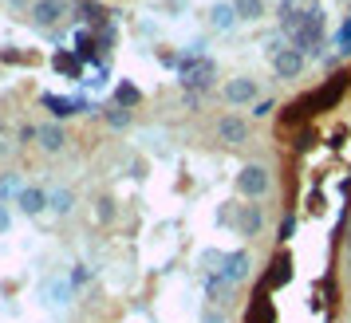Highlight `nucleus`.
Instances as JSON below:
<instances>
[{"mask_svg":"<svg viewBox=\"0 0 351 323\" xmlns=\"http://www.w3.org/2000/svg\"><path fill=\"white\" fill-rule=\"evenodd\" d=\"M36 300H40V307H48V311H64V307H71V300H75V284H71V276H48L44 284H40V292H36Z\"/></svg>","mask_w":351,"mask_h":323,"instance_id":"nucleus-1","label":"nucleus"},{"mask_svg":"<svg viewBox=\"0 0 351 323\" xmlns=\"http://www.w3.org/2000/svg\"><path fill=\"white\" fill-rule=\"evenodd\" d=\"M269 185H272V174L261 166V162H249V166L237 174V194L249 197V201L265 197V194H269Z\"/></svg>","mask_w":351,"mask_h":323,"instance_id":"nucleus-2","label":"nucleus"},{"mask_svg":"<svg viewBox=\"0 0 351 323\" xmlns=\"http://www.w3.org/2000/svg\"><path fill=\"white\" fill-rule=\"evenodd\" d=\"M213 71H217V67H213V60H206V55H202V60H186V64H182V87H186V91H202V87H209Z\"/></svg>","mask_w":351,"mask_h":323,"instance_id":"nucleus-3","label":"nucleus"},{"mask_svg":"<svg viewBox=\"0 0 351 323\" xmlns=\"http://www.w3.org/2000/svg\"><path fill=\"white\" fill-rule=\"evenodd\" d=\"M225 103H233V107H245V103H253L256 95H261V87H256V79H249V75H237V79L225 83Z\"/></svg>","mask_w":351,"mask_h":323,"instance_id":"nucleus-4","label":"nucleus"},{"mask_svg":"<svg viewBox=\"0 0 351 323\" xmlns=\"http://www.w3.org/2000/svg\"><path fill=\"white\" fill-rule=\"evenodd\" d=\"M272 71H276L280 79H296L304 71V55L296 48H276L272 51Z\"/></svg>","mask_w":351,"mask_h":323,"instance_id":"nucleus-5","label":"nucleus"},{"mask_svg":"<svg viewBox=\"0 0 351 323\" xmlns=\"http://www.w3.org/2000/svg\"><path fill=\"white\" fill-rule=\"evenodd\" d=\"M217 138L229 146H241L249 142V122L245 118H237V114H225V118H217Z\"/></svg>","mask_w":351,"mask_h":323,"instance_id":"nucleus-6","label":"nucleus"},{"mask_svg":"<svg viewBox=\"0 0 351 323\" xmlns=\"http://www.w3.org/2000/svg\"><path fill=\"white\" fill-rule=\"evenodd\" d=\"M64 12H67V0H36L32 4V24L36 28H48V24H56Z\"/></svg>","mask_w":351,"mask_h":323,"instance_id":"nucleus-7","label":"nucleus"},{"mask_svg":"<svg viewBox=\"0 0 351 323\" xmlns=\"http://www.w3.org/2000/svg\"><path fill=\"white\" fill-rule=\"evenodd\" d=\"M249 268H253V257H249V248H237V253H229V260H225L221 276L229 280V284H241V280L249 276Z\"/></svg>","mask_w":351,"mask_h":323,"instance_id":"nucleus-8","label":"nucleus"},{"mask_svg":"<svg viewBox=\"0 0 351 323\" xmlns=\"http://www.w3.org/2000/svg\"><path fill=\"white\" fill-rule=\"evenodd\" d=\"M16 205H20L24 217H40V213L48 209V194H44V190H36V185H24L20 197H16Z\"/></svg>","mask_w":351,"mask_h":323,"instance_id":"nucleus-9","label":"nucleus"},{"mask_svg":"<svg viewBox=\"0 0 351 323\" xmlns=\"http://www.w3.org/2000/svg\"><path fill=\"white\" fill-rule=\"evenodd\" d=\"M237 8L233 4H213V12H209V28L213 32H233L237 28Z\"/></svg>","mask_w":351,"mask_h":323,"instance_id":"nucleus-10","label":"nucleus"},{"mask_svg":"<svg viewBox=\"0 0 351 323\" xmlns=\"http://www.w3.org/2000/svg\"><path fill=\"white\" fill-rule=\"evenodd\" d=\"M44 107H51L56 118H71V114H80L83 99H56V95H44Z\"/></svg>","mask_w":351,"mask_h":323,"instance_id":"nucleus-11","label":"nucleus"},{"mask_svg":"<svg viewBox=\"0 0 351 323\" xmlns=\"http://www.w3.org/2000/svg\"><path fill=\"white\" fill-rule=\"evenodd\" d=\"M48 209L56 213V217H67V213L75 209V194H71V190H51L48 194Z\"/></svg>","mask_w":351,"mask_h":323,"instance_id":"nucleus-12","label":"nucleus"},{"mask_svg":"<svg viewBox=\"0 0 351 323\" xmlns=\"http://www.w3.org/2000/svg\"><path fill=\"white\" fill-rule=\"evenodd\" d=\"M241 233H245V237H256V233H261V225H265V217H261V205H245V209H241Z\"/></svg>","mask_w":351,"mask_h":323,"instance_id":"nucleus-13","label":"nucleus"},{"mask_svg":"<svg viewBox=\"0 0 351 323\" xmlns=\"http://www.w3.org/2000/svg\"><path fill=\"white\" fill-rule=\"evenodd\" d=\"M245 323H272V304H269V296H265V292L253 300V307H249Z\"/></svg>","mask_w":351,"mask_h":323,"instance_id":"nucleus-14","label":"nucleus"},{"mask_svg":"<svg viewBox=\"0 0 351 323\" xmlns=\"http://www.w3.org/2000/svg\"><path fill=\"white\" fill-rule=\"evenodd\" d=\"M64 130L60 127H40V146H44V150H48V154H56V150H64Z\"/></svg>","mask_w":351,"mask_h":323,"instance_id":"nucleus-15","label":"nucleus"},{"mask_svg":"<svg viewBox=\"0 0 351 323\" xmlns=\"http://www.w3.org/2000/svg\"><path fill=\"white\" fill-rule=\"evenodd\" d=\"M233 8H237V16L249 20V24L265 16V0H233Z\"/></svg>","mask_w":351,"mask_h":323,"instance_id":"nucleus-16","label":"nucleus"},{"mask_svg":"<svg viewBox=\"0 0 351 323\" xmlns=\"http://www.w3.org/2000/svg\"><path fill=\"white\" fill-rule=\"evenodd\" d=\"M288 276H292V260H288V257H276V260H272V272H269V288H276V284H288Z\"/></svg>","mask_w":351,"mask_h":323,"instance_id":"nucleus-17","label":"nucleus"},{"mask_svg":"<svg viewBox=\"0 0 351 323\" xmlns=\"http://www.w3.org/2000/svg\"><path fill=\"white\" fill-rule=\"evenodd\" d=\"M20 190H24V185H20V178H16V174H4V178H0V201H8V197L16 201V197H20Z\"/></svg>","mask_w":351,"mask_h":323,"instance_id":"nucleus-18","label":"nucleus"},{"mask_svg":"<svg viewBox=\"0 0 351 323\" xmlns=\"http://www.w3.org/2000/svg\"><path fill=\"white\" fill-rule=\"evenodd\" d=\"M114 99H119V107H127V111H130V107H134V103H138L143 95H138V87H130V83H119Z\"/></svg>","mask_w":351,"mask_h":323,"instance_id":"nucleus-19","label":"nucleus"},{"mask_svg":"<svg viewBox=\"0 0 351 323\" xmlns=\"http://www.w3.org/2000/svg\"><path fill=\"white\" fill-rule=\"evenodd\" d=\"M335 44H339V51H343V55H351V16L339 24V32H335Z\"/></svg>","mask_w":351,"mask_h":323,"instance_id":"nucleus-20","label":"nucleus"},{"mask_svg":"<svg viewBox=\"0 0 351 323\" xmlns=\"http://www.w3.org/2000/svg\"><path fill=\"white\" fill-rule=\"evenodd\" d=\"M229 288H233V284H229V280H225L221 272H217V276H209V280H206V292H209V296H225Z\"/></svg>","mask_w":351,"mask_h":323,"instance_id":"nucleus-21","label":"nucleus"},{"mask_svg":"<svg viewBox=\"0 0 351 323\" xmlns=\"http://www.w3.org/2000/svg\"><path fill=\"white\" fill-rule=\"evenodd\" d=\"M107 122H111V127H127L130 111H127V107H114V111H107Z\"/></svg>","mask_w":351,"mask_h":323,"instance_id":"nucleus-22","label":"nucleus"},{"mask_svg":"<svg viewBox=\"0 0 351 323\" xmlns=\"http://www.w3.org/2000/svg\"><path fill=\"white\" fill-rule=\"evenodd\" d=\"M272 111H276V103H272V99H261V103L253 107V114H256V118H269Z\"/></svg>","mask_w":351,"mask_h":323,"instance_id":"nucleus-23","label":"nucleus"},{"mask_svg":"<svg viewBox=\"0 0 351 323\" xmlns=\"http://www.w3.org/2000/svg\"><path fill=\"white\" fill-rule=\"evenodd\" d=\"M87 276H91V268H87V264H75V272H71V284L80 288V284H87Z\"/></svg>","mask_w":351,"mask_h":323,"instance_id":"nucleus-24","label":"nucleus"},{"mask_svg":"<svg viewBox=\"0 0 351 323\" xmlns=\"http://www.w3.org/2000/svg\"><path fill=\"white\" fill-rule=\"evenodd\" d=\"M8 229H12V213H8V205H4V201H0V237H4Z\"/></svg>","mask_w":351,"mask_h":323,"instance_id":"nucleus-25","label":"nucleus"},{"mask_svg":"<svg viewBox=\"0 0 351 323\" xmlns=\"http://www.w3.org/2000/svg\"><path fill=\"white\" fill-rule=\"evenodd\" d=\"M292 229H296V217H285V225H280V241L292 237Z\"/></svg>","mask_w":351,"mask_h":323,"instance_id":"nucleus-26","label":"nucleus"},{"mask_svg":"<svg viewBox=\"0 0 351 323\" xmlns=\"http://www.w3.org/2000/svg\"><path fill=\"white\" fill-rule=\"evenodd\" d=\"M114 209H111V201H99V221H111Z\"/></svg>","mask_w":351,"mask_h":323,"instance_id":"nucleus-27","label":"nucleus"},{"mask_svg":"<svg viewBox=\"0 0 351 323\" xmlns=\"http://www.w3.org/2000/svg\"><path fill=\"white\" fill-rule=\"evenodd\" d=\"M202 323H225V315H221V311H206V315H202Z\"/></svg>","mask_w":351,"mask_h":323,"instance_id":"nucleus-28","label":"nucleus"},{"mask_svg":"<svg viewBox=\"0 0 351 323\" xmlns=\"http://www.w3.org/2000/svg\"><path fill=\"white\" fill-rule=\"evenodd\" d=\"M348 79H351V75H348Z\"/></svg>","mask_w":351,"mask_h":323,"instance_id":"nucleus-29","label":"nucleus"}]
</instances>
